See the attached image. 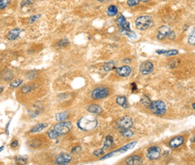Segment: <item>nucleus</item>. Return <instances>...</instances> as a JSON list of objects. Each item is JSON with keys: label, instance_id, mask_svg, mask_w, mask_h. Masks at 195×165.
I'll return each mask as SVG.
<instances>
[{"label": "nucleus", "instance_id": "f257e3e1", "mask_svg": "<svg viewBox=\"0 0 195 165\" xmlns=\"http://www.w3.org/2000/svg\"><path fill=\"white\" fill-rule=\"evenodd\" d=\"M116 24L119 26V32L122 35H126L131 38H137V34L133 32L131 29L130 23L127 21V20L123 14H119L116 18Z\"/></svg>", "mask_w": 195, "mask_h": 165}, {"label": "nucleus", "instance_id": "f03ea898", "mask_svg": "<svg viewBox=\"0 0 195 165\" xmlns=\"http://www.w3.org/2000/svg\"><path fill=\"white\" fill-rule=\"evenodd\" d=\"M98 123V119L95 117L88 116L80 118L78 120L77 125L80 130L84 131V132H89V131L97 127Z\"/></svg>", "mask_w": 195, "mask_h": 165}, {"label": "nucleus", "instance_id": "7ed1b4c3", "mask_svg": "<svg viewBox=\"0 0 195 165\" xmlns=\"http://www.w3.org/2000/svg\"><path fill=\"white\" fill-rule=\"evenodd\" d=\"M153 17L148 15L140 16L135 20V26L137 29L140 31L148 29L153 26Z\"/></svg>", "mask_w": 195, "mask_h": 165}, {"label": "nucleus", "instance_id": "20e7f679", "mask_svg": "<svg viewBox=\"0 0 195 165\" xmlns=\"http://www.w3.org/2000/svg\"><path fill=\"white\" fill-rule=\"evenodd\" d=\"M149 109L155 116H162L167 113V108L164 101L158 100V101H152L149 105Z\"/></svg>", "mask_w": 195, "mask_h": 165}, {"label": "nucleus", "instance_id": "39448f33", "mask_svg": "<svg viewBox=\"0 0 195 165\" xmlns=\"http://www.w3.org/2000/svg\"><path fill=\"white\" fill-rule=\"evenodd\" d=\"M137 141H134V142L128 143V144L125 145V146L121 147V148L115 150V151L109 152V153L107 154L106 155H104V157L101 158H100V160H101V161L105 160V159L110 158H112V157H113V156L119 155V154L126 153V152H128V150L132 149L135 148V146H136V145H137Z\"/></svg>", "mask_w": 195, "mask_h": 165}, {"label": "nucleus", "instance_id": "423d86ee", "mask_svg": "<svg viewBox=\"0 0 195 165\" xmlns=\"http://www.w3.org/2000/svg\"><path fill=\"white\" fill-rule=\"evenodd\" d=\"M72 123H70V122L62 121L56 124L53 126V130L56 131L59 134V135H64V134L69 133L70 131L72 129Z\"/></svg>", "mask_w": 195, "mask_h": 165}, {"label": "nucleus", "instance_id": "0eeeda50", "mask_svg": "<svg viewBox=\"0 0 195 165\" xmlns=\"http://www.w3.org/2000/svg\"><path fill=\"white\" fill-rule=\"evenodd\" d=\"M116 125L121 131L131 129L134 125L133 119L129 116H124L116 122Z\"/></svg>", "mask_w": 195, "mask_h": 165}, {"label": "nucleus", "instance_id": "6e6552de", "mask_svg": "<svg viewBox=\"0 0 195 165\" xmlns=\"http://www.w3.org/2000/svg\"><path fill=\"white\" fill-rule=\"evenodd\" d=\"M161 153H162V149L158 146H150L146 150V156L150 161L156 160L160 158Z\"/></svg>", "mask_w": 195, "mask_h": 165}, {"label": "nucleus", "instance_id": "1a4fd4ad", "mask_svg": "<svg viewBox=\"0 0 195 165\" xmlns=\"http://www.w3.org/2000/svg\"><path fill=\"white\" fill-rule=\"evenodd\" d=\"M110 94L109 89L106 87H98L95 89L92 92V98L94 100L107 98Z\"/></svg>", "mask_w": 195, "mask_h": 165}, {"label": "nucleus", "instance_id": "9d476101", "mask_svg": "<svg viewBox=\"0 0 195 165\" xmlns=\"http://www.w3.org/2000/svg\"><path fill=\"white\" fill-rule=\"evenodd\" d=\"M154 69V65L153 62H150V61H145V62H142L140 66V72L144 75H148L149 74L153 72Z\"/></svg>", "mask_w": 195, "mask_h": 165}, {"label": "nucleus", "instance_id": "9b49d317", "mask_svg": "<svg viewBox=\"0 0 195 165\" xmlns=\"http://www.w3.org/2000/svg\"><path fill=\"white\" fill-rule=\"evenodd\" d=\"M71 160H72V156L70 155L69 154L62 153L56 158V159H55V164L60 165L68 164L71 162Z\"/></svg>", "mask_w": 195, "mask_h": 165}, {"label": "nucleus", "instance_id": "f8f14e48", "mask_svg": "<svg viewBox=\"0 0 195 165\" xmlns=\"http://www.w3.org/2000/svg\"><path fill=\"white\" fill-rule=\"evenodd\" d=\"M171 32V29L169 26H162L158 29V34H157V38L158 40H164L166 38H167L170 32Z\"/></svg>", "mask_w": 195, "mask_h": 165}, {"label": "nucleus", "instance_id": "ddd939ff", "mask_svg": "<svg viewBox=\"0 0 195 165\" xmlns=\"http://www.w3.org/2000/svg\"><path fill=\"white\" fill-rule=\"evenodd\" d=\"M184 142H185V139L182 136H177L170 140L169 147L171 149H176L182 146Z\"/></svg>", "mask_w": 195, "mask_h": 165}, {"label": "nucleus", "instance_id": "4468645a", "mask_svg": "<svg viewBox=\"0 0 195 165\" xmlns=\"http://www.w3.org/2000/svg\"><path fill=\"white\" fill-rule=\"evenodd\" d=\"M116 74H117L119 76L123 77V78H126L128 77L131 73V69L130 66L128 65H123L122 67L118 68L116 71Z\"/></svg>", "mask_w": 195, "mask_h": 165}, {"label": "nucleus", "instance_id": "2eb2a0df", "mask_svg": "<svg viewBox=\"0 0 195 165\" xmlns=\"http://www.w3.org/2000/svg\"><path fill=\"white\" fill-rule=\"evenodd\" d=\"M126 164L128 165H140L143 164V159L138 155H131L126 159Z\"/></svg>", "mask_w": 195, "mask_h": 165}, {"label": "nucleus", "instance_id": "dca6fc26", "mask_svg": "<svg viewBox=\"0 0 195 165\" xmlns=\"http://www.w3.org/2000/svg\"><path fill=\"white\" fill-rule=\"evenodd\" d=\"M86 110L88 111L89 114H93L96 115H100L101 114V112H102V108L97 105H88L86 107Z\"/></svg>", "mask_w": 195, "mask_h": 165}, {"label": "nucleus", "instance_id": "f3484780", "mask_svg": "<svg viewBox=\"0 0 195 165\" xmlns=\"http://www.w3.org/2000/svg\"><path fill=\"white\" fill-rule=\"evenodd\" d=\"M21 32V29H20L18 28L14 29L11 30V31L8 32V34L7 35V38L9 41H14L16 40L20 36Z\"/></svg>", "mask_w": 195, "mask_h": 165}, {"label": "nucleus", "instance_id": "a211bd4d", "mask_svg": "<svg viewBox=\"0 0 195 165\" xmlns=\"http://www.w3.org/2000/svg\"><path fill=\"white\" fill-rule=\"evenodd\" d=\"M113 144H114L113 137L111 135H107L106 138H105V140H104V142L103 146L101 149L105 151V150L108 149H110V147H112L113 146Z\"/></svg>", "mask_w": 195, "mask_h": 165}, {"label": "nucleus", "instance_id": "6ab92c4d", "mask_svg": "<svg viewBox=\"0 0 195 165\" xmlns=\"http://www.w3.org/2000/svg\"><path fill=\"white\" fill-rule=\"evenodd\" d=\"M117 105L121 106L122 107H123L124 109H127L128 107V99L126 96H119L117 97L116 100Z\"/></svg>", "mask_w": 195, "mask_h": 165}, {"label": "nucleus", "instance_id": "aec40b11", "mask_svg": "<svg viewBox=\"0 0 195 165\" xmlns=\"http://www.w3.org/2000/svg\"><path fill=\"white\" fill-rule=\"evenodd\" d=\"M1 78L2 80H4L5 81H8V80H11L14 78L13 71H11L9 69L5 70L4 71L2 72Z\"/></svg>", "mask_w": 195, "mask_h": 165}, {"label": "nucleus", "instance_id": "412c9836", "mask_svg": "<svg viewBox=\"0 0 195 165\" xmlns=\"http://www.w3.org/2000/svg\"><path fill=\"white\" fill-rule=\"evenodd\" d=\"M48 126L47 123H40L35 125L33 128L30 130V133H36V132H40L46 128Z\"/></svg>", "mask_w": 195, "mask_h": 165}, {"label": "nucleus", "instance_id": "4be33fe9", "mask_svg": "<svg viewBox=\"0 0 195 165\" xmlns=\"http://www.w3.org/2000/svg\"><path fill=\"white\" fill-rule=\"evenodd\" d=\"M107 15L110 16V17H114L116 14H118V8L116 5H111L108 7L107 10Z\"/></svg>", "mask_w": 195, "mask_h": 165}, {"label": "nucleus", "instance_id": "5701e85b", "mask_svg": "<svg viewBox=\"0 0 195 165\" xmlns=\"http://www.w3.org/2000/svg\"><path fill=\"white\" fill-rule=\"evenodd\" d=\"M151 100H150L149 97L147 96H143L142 98H141L140 99V103L141 105H142L143 106H144V107H149V105H150V103H151Z\"/></svg>", "mask_w": 195, "mask_h": 165}, {"label": "nucleus", "instance_id": "b1692460", "mask_svg": "<svg viewBox=\"0 0 195 165\" xmlns=\"http://www.w3.org/2000/svg\"><path fill=\"white\" fill-rule=\"evenodd\" d=\"M69 117V114L67 113H60L56 115V119L59 122L65 121Z\"/></svg>", "mask_w": 195, "mask_h": 165}, {"label": "nucleus", "instance_id": "393cba45", "mask_svg": "<svg viewBox=\"0 0 195 165\" xmlns=\"http://www.w3.org/2000/svg\"><path fill=\"white\" fill-rule=\"evenodd\" d=\"M115 69H116L115 64L113 62H107V63L105 64L104 66V70L105 71H112V70H114Z\"/></svg>", "mask_w": 195, "mask_h": 165}, {"label": "nucleus", "instance_id": "a878e982", "mask_svg": "<svg viewBox=\"0 0 195 165\" xmlns=\"http://www.w3.org/2000/svg\"><path fill=\"white\" fill-rule=\"evenodd\" d=\"M121 134L122 135V137L126 138H130L134 135V132H132V131H131L130 129H126V130L121 131Z\"/></svg>", "mask_w": 195, "mask_h": 165}, {"label": "nucleus", "instance_id": "bb28decb", "mask_svg": "<svg viewBox=\"0 0 195 165\" xmlns=\"http://www.w3.org/2000/svg\"><path fill=\"white\" fill-rule=\"evenodd\" d=\"M69 44V40H68V39L64 38V39H62V40L59 41L58 44H56V47H60V48L61 47H65L68 46Z\"/></svg>", "mask_w": 195, "mask_h": 165}, {"label": "nucleus", "instance_id": "cd10ccee", "mask_svg": "<svg viewBox=\"0 0 195 165\" xmlns=\"http://www.w3.org/2000/svg\"><path fill=\"white\" fill-rule=\"evenodd\" d=\"M15 161L18 164H26V161H27V158L26 157H22V156H17L15 158Z\"/></svg>", "mask_w": 195, "mask_h": 165}, {"label": "nucleus", "instance_id": "c85d7f7f", "mask_svg": "<svg viewBox=\"0 0 195 165\" xmlns=\"http://www.w3.org/2000/svg\"><path fill=\"white\" fill-rule=\"evenodd\" d=\"M47 135H48V137L51 138V139H56V138L58 137L59 136H60L59 135V134L56 132V131L53 130H53L50 131V132H48Z\"/></svg>", "mask_w": 195, "mask_h": 165}, {"label": "nucleus", "instance_id": "c756f323", "mask_svg": "<svg viewBox=\"0 0 195 165\" xmlns=\"http://www.w3.org/2000/svg\"><path fill=\"white\" fill-rule=\"evenodd\" d=\"M11 0H0V9H5L10 4Z\"/></svg>", "mask_w": 195, "mask_h": 165}, {"label": "nucleus", "instance_id": "7c9ffc66", "mask_svg": "<svg viewBox=\"0 0 195 165\" xmlns=\"http://www.w3.org/2000/svg\"><path fill=\"white\" fill-rule=\"evenodd\" d=\"M179 53V51L177 50H169V51H166L164 55L166 56H176Z\"/></svg>", "mask_w": 195, "mask_h": 165}, {"label": "nucleus", "instance_id": "2f4dec72", "mask_svg": "<svg viewBox=\"0 0 195 165\" xmlns=\"http://www.w3.org/2000/svg\"><path fill=\"white\" fill-rule=\"evenodd\" d=\"M23 80H20V79H17V80H14L13 82H11L10 86L13 88H16V87H18L19 86H20L22 84Z\"/></svg>", "mask_w": 195, "mask_h": 165}, {"label": "nucleus", "instance_id": "473e14b6", "mask_svg": "<svg viewBox=\"0 0 195 165\" xmlns=\"http://www.w3.org/2000/svg\"><path fill=\"white\" fill-rule=\"evenodd\" d=\"M33 88L34 87H32V86H29V85L24 86V87H22V89H21V92H22L23 93H24V94H26V93L29 92L30 91L33 90Z\"/></svg>", "mask_w": 195, "mask_h": 165}, {"label": "nucleus", "instance_id": "72a5a7b5", "mask_svg": "<svg viewBox=\"0 0 195 165\" xmlns=\"http://www.w3.org/2000/svg\"><path fill=\"white\" fill-rule=\"evenodd\" d=\"M34 2H35V0H23V2L20 4V6L22 8L24 6H29V5L34 4Z\"/></svg>", "mask_w": 195, "mask_h": 165}, {"label": "nucleus", "instance_id": "f704fd0d", "mask_svg": "<svg viewBox=\"0 0 195 165\" xmlns=\"http://www.w3.org/2000/svg\"><path fill=\"white\" fill-rule=\"evenodd\" d=\"M140 3V0H127V4L128 6L134 7Z\"/></svg>", "mask_w": 195, "mask_h": 165}, {"label": "nucleus", "instance_id": "c9c22d12", "mask_svg": "<svg viewBox=\"0 0 195 165\" xmlns=\"http://www.w3.org/2000/svg\"><path fill=\"white\" fill-rule=\"evenodd\" d=\"M104 154V150H103L102 149H96L93 152V155L96 156V157H99V156L103 155Z\"/></svg>", "mask_w": 195, "mask_h": 165}, {"label": "nucleus", "instance_id": "e433bc0d", "mask_svg": "<svg viewBox=\"0 0 195 165\" xmlns=\"http://www.w3.org/2000/svg\"><path fill=\"white\" fill-rule=\"evenodd\" d=\"M37 74L35 72V71H31V72H28L27 74H26V78L29 79V80H33V79H35L36 78Z\"/></svg>", "mask_w": 195, "mask_h": 165}, {"label": "nucleus", "instance_id": "4c0bfd02", "mask_svg": "<svg viewBox=\"0 0 195 165\" xmlns=\"http://www.w3.org/2000/svg\"><path fill=\"white\" fill-rule=\"evenodd\" d=\"M82 151V148L81 146H77L74 147V148L71 149V153L72 154H77V153H80V152Z\"/></svg>", "mask_w": 195, "mask_h": 165}, {"label": "nucleus", "instance_id": "58836bf2", "mask_svg": "<svg viewBox=\"0 0 195 165\" xmlns=\"http://www.w3.org/2000/svg\"><path fill=\"white\" fill-rule=\"evenodd\" d=\"M39 17H41V15L39 14V15H34V16H32V17H30L29 18V23H33L34 22H35V21L37 20L39 18Z\"/></svg>", "mask_w": 195, "mask_h": 165}, {"label": "nucleus", "instance_id": "ea45409f", "mask_svg": "<svg viewBox=\"0 0 195 165\" xmlns=\"http://www.w3.org/2000/svg\"><path fill=\"white\" fill-rule=\"evenodd\" d=\"M41 144H42V143H41L39 140H33L31 142L30 146H31L32 147H34V148H36V147H38L39 146H41Z\"/></svg>", "mask_w": 195, "mask_h": 165}, {"label": "nucleus", "instance_id": "a19ab883", "mask_svg": "<svg viewBox=\"0 0 195 165\" xmlns=\"http://www.w3.org/2000/svg\"><path fill=\"white\" fill-rule=\"evenodd\" d=\"M188 42L190 44H192V45H194L195 44V38H194V35H191L190 36L188 37Z\"/></svg>", "mask_w": 195, "mask_h": 165}, {"label": "nucleus", "instance_id": "79ce46f5", "mask_svg": "<svg viewBox=\"0 0 195 165\" xmlns=\"http://www.w3.org/2000/svg\"><path fill=\"white\" fill-rule=\"evenodd\" d=\"M167 38L169 39H171V40H174V39L176 38V33H175V32L171 31V32H170L169 35H168Z\"/></svg>", "mask_w": 195, "mask_h": 165}, {"label": "nucleus", "instance_id": "37998d69", "mask_svg": "<svg viewBox=\"0 0 195 165\" xmlns=\"http://www.w3.org/2000/svg\"><path fill=\"white\" fill-rule=\"evenodd\" d=\"M18 144H19L18 140H14L13 142L11 143V146L12 148H16V147L18 146Z\"/></svg>", "mask_w": 195, "mask_h": 165}, {"label": "nucleus", "instance_id": "c03bdc74", "mask_svg": "<svg viewBox=\"0 0 195 165\" xmlns=\"http://www.w3.org/2000/svg\"><path fill=\"white\" fill-rule=\"evenodd\" d=\"M131 85V91L132 92H135V90H137V85H136L135 82H132Z\"/></svg>", "mask_w": 195, "mask_h": 165}, {"label": "nucleus", "instance_id": "a18cd8bd", "mask_svg": "<svg viewBox=\"0 0 195 165\" xmlns=\"http://www.w3.org/2000/svg\"><path fill=\"white\" fill-rule=\"evenodd\" d=\"M166 51H167V50H157L156 53H158V54H159V55H162V54L164 55V53H165Z\"/></svg>", "mask_w": 195, "mask_h": 165}, {"label": "nucleus", "instance_id": "49530a36", "mask_svg": "<svg viewBox=\"0 0 195 165\" xmlns=\"http://www.w3.org/2000/svg\"><path fill=\"white\" fill-rule=\"evenodd\" d=\"M131 62V60L130 59H124V60H123V62H124V63H130Z\"/></svg>", "mask_w": 195, "mask_h": 165}, {"label": "nucleus", "instance_id": "de8ad7c7", "mask_svg": "<svg viewBox=\"0 0 195 165\" xmlns=\"http://www.w3.org/2000/svg\"><path fill=\"white\" fill-rule=\"evenodd\" d=\"M11 123V121H9V123H8V125H7V127H6V133L8 134V126H9V124Z\"/></svg>", "mask_w": 195, "mask_h": 165}, {"label": "nucleus", "instance_id": "09e8293b", "mask_svg": "<svg viewBox=\"0 0 195 165\" xmlns=\"http://www.w3.org/2000/svg\"><path fill=\"white\" fill-rule=\"evenodd\" d=\"M98 2H107L109 0H98Z\"/></svg>", "mask_w": 195, "mask_h": 165}, {"label": "nucleus", "instance_id": "8fccbe9b", "mask_svg": "<svg viewBox=\"0 0 195 165\" xmlns=\"http://www.w3.org/2000/svg\"><path fill=\"white\" fill-rule=\"evenodd\" d=\"M149 0H140V2H147Z\"/></svg>", "mask_w": 195, "mask_h": 165}, {"label": "nucleus", "instance_id": "3c124183", "mask_svg": "<svg viewBox=\"0 0 195 165\" xmlns=\"http://www.w3.org/2000/svg\"><path fill=\"white\" fill-rule=\"evenodd\" d=\"M191 142H193V143H194V136L193 137H191Z\"/></svg>", "mask_w": 195, "mask_h": 165}, {"label": "nucleus", "instance_id": "603ef678", "mask_svg": "<svg viewBox=\"0 0 195 165\" xmlns=\"http://www.w3.org/2000/svg\"><path fill=\"white\" fill-rule=\"evenodd\" d=\"M192 107H193V109H194H194H195V103L192 104Z\"/></svg>", "mask_w": 195, "mask_h": 165}, {"label": "nucleus", "instance_id": "864d4df0", "mask_svg": "<svg viewBox=\"0 0 195 165\" xmlns=\"http://www.w3.org/2000/svg\"><path fill=\"white\" fill-rule=\"evenodd\" d=\"M3 89H4V88H3V87H1V88H0V92H2Z\"/></svg>", "mask_w": 195, "mask_h": 165}, {"label": "nucleus", "instance_id": "5fc2aeb1", "mask_svg": "<svg viewBox=\"0 0 195 165\" xmlns=\"http://www.w3.org/2000/svg\"><path fill=\"white\" fill-rule=\"evenodd\" d=\"M4 149V146H2V147H1V148H0V152H1V151H2V149Z\"/></svg>", "mask_w": 195, "mask_h": 165}]
</instances>
